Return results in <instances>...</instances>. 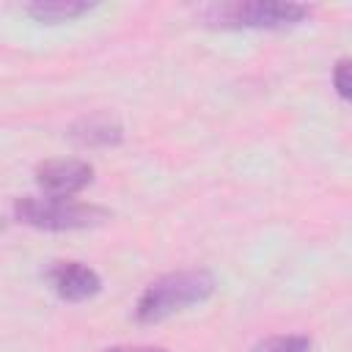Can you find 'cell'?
Instances as JSON below:
<instances>
[{
	"label": "cell",
	"mask_w": 352,
	"mask_h": 352,
	"mask_svg": "<svg viewBox=\"0 0 352 352\" xmlns=\"http://www.w3.org/2000/svg\"><path fill=\"white\" fill-rule=\"evenodd\" d=\"M212 292H214V278L206 270L170 272L146 286V292L140 294V300L135 305V316L143 324H154L176 311L204 302Z\"/></svg>",
	"instance_id": "obj_1"
},
{
	"label": "cell",
	"mask_w": 352,
	"mask_h": 352,
	"mask_svg": "<svg viewBox=\"0 0 352 352\" xmlns=\"http://www.w3.org/2000/svg\"><path fill=\"white\" fill-rule=\"evenodd\" d=\"M14 214L19 223L44 228V231H77V228H94L110 217L104 206L96 204H80L72 198H36L25 195L14 201Z\"/></svg>",
	"instance_id": "obj_2"
},
{
	"label": "cell",
	"mask_w": 352,
	"mask_h": 352,
	"mask_svg": "<svg viewBox=\"0 0 352 352\" xmlns=\"http://www.w3.org/2000/svg\"><path fill=\"white\" fill-rule=\"evenodd\" d=\"M311 6L278 3V0H250V3H223L204 11V16L223 28H289L302 22Z\"/></svg>",
	"instance_id": "obj_3"
},
{
	"label": "cell",
	"mask_w": 352,
	"mask_h": 352,
	"mask_svg": "<svg viewBox=\"0 0 352 352\" xmlns=\"http://www.w3.org/2000/svg\"><path fill=\"white\" fill-rule=\"evenodd\" d=\"M94 182V165L85 160L63 157V160H44L36 165V184L52 198H72L74 192L85 190Z\"/></svg>",
	"instance_id": "obj_4"
},
{
	"label": "cell",
	"mask_w": 352,
	"mask_h": 352,
	"mask_svg": "<svg viewBox=\"0 0 352 352\" xmlns=\"http://www.w3.org/2000/svg\"><path fill=\"white\" fill-rule=\"evenodd\" d=\"M50 280L58 292V297L69 302H82L102 289V278L82 261H60L50 270Z\"/></svg>",
	"instance_id": "obj_5"
},
{
	"label": "cell",
	"mask_w": 352,
	"mask_h": 352,
	"mask_svg": "<svg viewBox=\"0 0 352 352\" xmlns=\"http://www.w3.org/2000/svg\"><path fill=\"white\" fill-rule=\"evenodd\" d=\"M80 146H113L121 140V124L113 116L94 113L80 118L69 132Z\"/></svg>",
	"instance_id": "obj_6"
},
{
	"label": "cell",
	"mask_w": 352,
	"mask_h": 352,
	"mask_svg": "<svg viewBox=\"0 0 352 352\" xmlns=\"http://www.w3.org/2000/svg\"><path fill=\"white\" fill-rule=\"evenodd\" d=\"M94 3L85 0H36V3H25V14H30L36 22H72L77 16H82L85 11H91Z\"/></svg>",
	"instance_id": "obj_7"
},
{
	"label": "cell",
	"mask_w": 352,
	"mask_h": 352,
	"mask_svg": "<svg viewBox=\"0 0 352 352\" xmlns=\"http://www.w3.org/2000/svg\"><path fill=\"white\" fill-rule=\"evenodd\" d=\"M250 352H311V338L292 333V336H272L258 341Z\"/></svg>",
	"instance_id": "obj_8"
},
{
	"label": "cell",
	"mask_w": 352,
	"mask_h": 352,
	"mask_svg": "<svg viewBox=\"0 0 352 352\" xmlns=\"http://www.w3.org/2000/svg\"><path fill=\"white\" fill-rule=\"evenodd\" d=\"M333 85L341 99L352 102V58H341L333 66Z\"/></svg>",
	"instance_id": "obj_9"
},
{
	"label": "cell",
	"mask_w": 352,
	"mask_h": 352,
	"mask_svg": "<svg viewBox=\"0 0 352 352\" xmlns=\"http://www.w3.org/2000/svg\"><path fill=\"white\" fill-rule=\"evenodd\" d=\"M104 352H168L162 346H110Z\"/></svg>",
	"instance_id": "obj_10"
}]
</instances>
